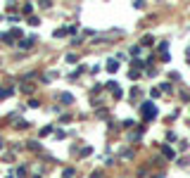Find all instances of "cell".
<instances>
[{
  "instance_id": "8992f818",
  "label": "cell",
  "mask_w": 190,
  "mask_h": 178,
  "mask_svg": "<svg viewBox=\"0 0 190 178\" xmlns=\"http://www.w3.org/2000/svg\"><path fill=\"white\" fill-rule=\"evenodd\" d=\"M33 178H41V176H33Z\"/></svg>"
},
{
  "instance_id": "277c9868",
  "label": "cell",
  "mask_w": 190,
  "mask_h": 178,
  "mask_svg": "<svg viewBox=\"0 0 190 178\" xmlns=\"http://www.w3.org/2000/svg\"><path fill=\"white\" fill-rule=\"evenodd\" d=\"M33 41H36V38H33V36H31V38H26V41H22L19 45H22V48H31V45H33Z\"/></svg>"
},
{
  "instance_id": "7a4b0ae2",
  "label": "cell",
  "mask_w": 190,
  "mask_h": 178,
  "mask_svg": "<svg viewBox=\"0 0 190 178\" xmlns=\"http://www.w3.org/2000/svg\"><path fill=\"white\" fill-rule=\"evenodd\" d=\"M116 69H119V62H116V60H109V62H107V71H109V74H114Z\"/></svg>"
},
{
  "instance_id": "5b68a950",
  "label": "cell",
  "mask_w": 190,
  "mask_h": 178,
  "mask_svg": "<svg viewBox=\"0 0 190 178\" xmlns=\"http://www.w3.org/2000/svg\"><path fill=\"white\" fill-rule=\"evenodd\" d=\"M12 95V88H0V97H7Z\"/></svg>"
},
{
  "instance_id": "6da1fadb",
  "label": "cell",
  "mask_w": 190,
  "mask_h": 178,
  "mask_svg": "<svg viewBox=\"0 0 190 178\" xmlns=\"http://www.w3.org/2000/svg\"><path fill=\"white\" fill-rule=\"evenodd\" d=\"M143 114H145V119H152L154 116V104L152 102H145L143 104Z\"/></svg>"
},
{
  "instance_id": "3957f363",
  "label": "cell",
  "mask_w": 190,
  "mask_h": 178,
  "mask_svg": "<svg viewBox=\"0 0 190 178\" xmlns=\"http://www.w3.org/2000/svg\"><path fill=\"white\" fill-rule=\"evenodd\" d=\"M60 100H62L64 104H72V102H74V97H72V93H62V95H60Z\"/></svg>"
}]
</instances>
